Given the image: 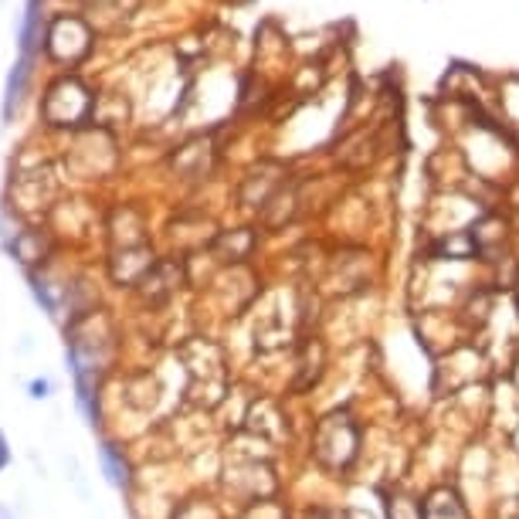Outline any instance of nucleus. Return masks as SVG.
I'll return each mask as SVG.
<instances>
[{
  "label": "nucleus",
  "instance_id": "nucleus-1",
  "mask_svg": "<svg viewBox=\"0 0 519 519\" xmlns=\"http://www.w3.org/2000/svg\"><path fill=\"white\" fill-rule=\"evenodd\" d=\"M92 112H95V95L75 75H62L58 82H51L45 99H41V116L55 129H79L89 123Z\"/></svg>",
  "mask_w": 519,
  "mask_h": 519
},
{
  "label": "nucleus",
  "instance_id": "nucleus-2",
  "mask_svg": "<svg viewBox=\"0 0 519 519\" xmlns=\"http://www.w3.org/2000/svg\"><path fill=\"white\" fill-rule=\"evenodd\" d=\"M92 28L75 14H62L55 21L45 24V48L48 58H55L58 65H79L82 58H89L92 51Z\"/></svg>",
  "mask_w": 519,
  "mask_h": 519
},
{
  "label": "nucleus",
  "instance_id": "nucleus-3",
  "mask_svg": "<svg viewBox=\"0 0 519 519\" xmlns=\"http://www.w3.org/2000/svg\"><path fill=\"white\" fill-rule=\"evenodd\" d=\"M45 0H24V14L17 24V48L24 58H34L45 45V14H41Z\"/></svg>",
  "mask_w": 519,
  "mask_h": 519
},
{
  "label": "nucleus",
  "instance_id": "nucleus-4",
  "mask_svg": "<svg viewBox=\"0 0 519 519\" xmlns=\"http://www.w3.org/2000/svg\"><path fill=\"white\" fill-rule=\"evenodd\" d=\"M31 65L34 58H17L11 65V72H7V85H4V109H0V116H4V123H11L17 106H21L24 92H28V82H31Z\"/></svg>",
  "mask_w": 519,
  "mask_h": 519
},
{
  "label": "nucleus",
  "instance_id": "nucleus-5",
  "mask_svg": "<svg viewBox=\"0 0 519 519\" xmlns=\"http://www.w3.org/2000/svg\"><path fill=\"white\" fill-rule=\"evenodd\" d=\"M99 458H102V472H106V479L112 486H119V489L129 486V462L116 445H102Z\"/></svg>",
  "mask_w": 519,
  "mask_h": 519
},
{
  "label": "nucleus",
  "instance_id": "nucleus-6",
  "mask_svg": "<svg viewBox=\"0 0 519 519\" xmlns=\"http://www.w3.org/2000/svg\"><path fill=\"white\" fill-rule=\"evenodd\" d=\"M11 255L21 265L41 262V235H38V231H21V235L11 241Z\"/></svg>",
  "mask_w": 519,
  "mask_h": 519
},
{
  "label": "nucleus",
  "instance_id": "nucleus-7",
  "mask_svg": "<svg viewBox=\"0 0 519 519\" xmlns=\"http://www.w3.org/2000/svg\"><path fill=\"white\" fill-rule=\"evenodd\" d=\"M28 391H31L34 401H41V397H48V394H51V380H31Z\"/></svg>",
  "mask_w": 519,
  "mask_h": 519
},
{
  "label": "nucleus",
  "instance_id": "nucleus-8",
  "mask_svg": "<svg viewBox=\"0 0 519 519\" xmlns=\"http://www.w3.org/2000/svg\"><path fill=\"white\" fill-rule=\"evenodd\" d=\"M11 465V448H7V438H4V431H0V472Z\"/></svg>",
  "mask_w": 519,
  "mask_h": 519
},
{
  "label": "nucleus",
  "instance_id": "nucleus-9",
  "mask_svg": "<svg viewBox=\"0 0 519 519\" xmlns=\"http://www.w3.org/2000/svg\"><path fill=\"white\" fill-rule=\"evenodd\" d=\"M0 519H11V513H7V509H4V506H0Z\"/></svg>",
  "mask_w": 519,
  "mask_h": 519
}]
</instances>
